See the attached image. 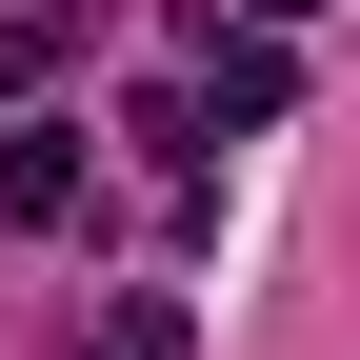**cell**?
<instances>
[{
	"label": "cell",
	"instance_id": "4",
	"mask_svg": "<svg viewBox=\"0 0 360 360\" xmlns=\"http://www.w3.org/2000/svg\"><path fill=\"white\" fill-rule=\"evenodd\" d=\"M240 20H281V40H300V20H321V0H240Z\"/></svg>",
	"mask_w": 360,
	"mask_h": 360
},
{
	"label": "cell",
	"instance_id": "3",
	"mask_svg": "<svg viewBox=\"0 0 360 360\" xmlns=\"http://www.w3.org/2000/svg\"><path fill=\"white\" fill-rule=\"evenodd\" d=\"M80 360H200V300H120V321L80 340Z\"/></svg>",
	"mask_w": 360,
	"mask_h": 360
},
{
	"label": "cell",
	"instance_id": "1",
	"mask_svg": "<svg viewBox=\"0 0 360 360\" xmlns=\"http://www.w3.org/2000/svg\"><path fill=\"white\" fill-rule=\"evenodd\" d=\"M180 80H200V120H281V101H300L281 20H180Z\"/></svg>",
	"mask_w": 360,
	"mask_h": 360
},
{
	"label": "cell",
	"instance_id": "2",
	"mask_svg": "<svg viewBox=\"0 0 360 360\" xmlns=\"http://www.w3.org/2000/svg\"><path fill=\"white\" fill-rule=\"evenodd\" d=\"M80 200V120H20V141H0V220H60Z\"/></svg>",
	"mask_w": 360,
	"mask_h": 360
}]
</instances>
